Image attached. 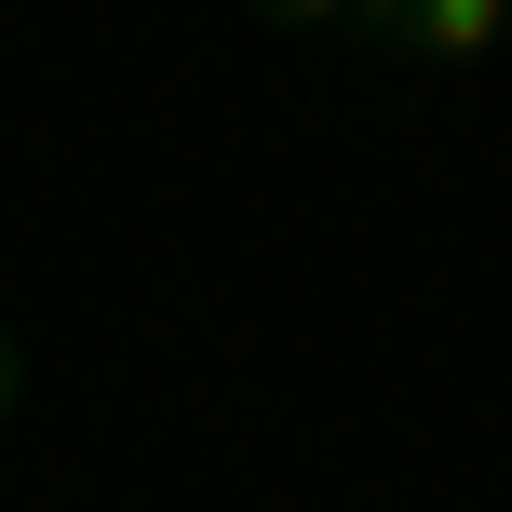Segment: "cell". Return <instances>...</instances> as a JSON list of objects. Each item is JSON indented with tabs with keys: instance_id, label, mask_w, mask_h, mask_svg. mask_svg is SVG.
I'll return each instance as SVG.
<instances>
[{
	"instance_id": "3",
	"label": "cell",
	"mask_w": 512,
	"mask_h": 512,
	"mask_svg": "<svg viewBox=\"0 0 512 512\" xmlns=\"http://www.w3.org/2000/svg\"><path fill=\"white\" fill-rule=\"evenodd\" d=\"M14 391H27V364H14V337H0V432H14Z\"/></svg>"
},
{
	"instance_id": "2",
	"label": "cell",
	"mask_w": 512,
	"mask_h": 512,
	"mask_svg": "<svg viewBox=\"0 0 512 512\" xmlns=\"http://www.w3.org/2000/svg\"><path fill=\"white\" fill-rule=\"evenodd\" d=\"M256 27H283V41H324V27H364V0H243Z\"/></svg>"
},
{
	"instance_id": "1",
	"label": "cell",
	"mask_w": 512,
	"mask_h": 512,
	"mask_svg": "<svg viewBox=\"0 0 512 512\" xmlns=\"http://www.w3.org/2000/svg\"><path fill=\"white\" fill-rule=\"evenodd\" d=\"M351 41L405 54V68H486V54H512V0H364Z\"/></svg>"
}]
</instances>
